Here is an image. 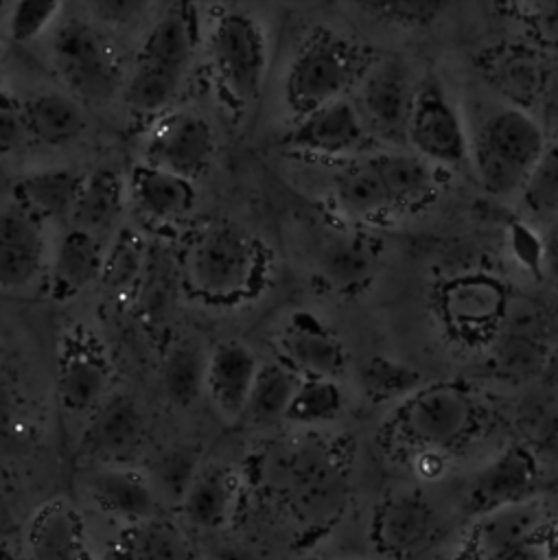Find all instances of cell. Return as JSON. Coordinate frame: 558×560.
Returning a JSON list of instances; mask_svg holds the SVG:
<instances>
[{"mask_svg": "<svg viewBox=\"0 0 558 560\" xmlns=\"http://www.w3.org/2000/svg\"><path fill=\"white\" fill-rule=\"evenodd\" d=\"M372 50L330 28L311 31L289 61L284 77V103L295 118L346 98L368 68L374 63Z\"/></svg>", "mask_w": 558, "mask_h": 560, "instance_id": "cell-1", "label": "cell"}, {"mask_svg": "<svg viewBox=\"0 0 558 560\" xmlns=\"http://www.w3.org/2000/svg\"><path fill=\"white\" fill-rule=\"evenodd\" d=\"M547 149L540 125L519 105L488 114L468 138V162L479 184L495 197L521 192Z\"/></svg>", "mask_w": 558, "mask_h": 560, "instance_id": "cell-2", "label": "cell"}, {"mask_svg": "<svg viewBox=\"0 0 558 560\" xmlns=\"http://www.w3.org/2000/svg\"><path fill=\"white\" fill-rule=\"evenodd\" d=\"M451 534V516L414 490L385 494L374 503L365 523V551L370 560H427Z\"/></svg>", "mask_w": 558, "mask_h": 560, "instance_id": "cell-3", "label": "cell"}, {"mask_svg": "<svg viewBox=\"0 0 558 560\" xmlns=\"http://www.w3.org/2000/svg\"><path fill=\"white\" fill-rule=\"evenodd\" d=\"M217 90L236 109L249 107L265 85L269 44L263 24L243 9L221 11L208 35Z\"/></svg>", "mask_w": 558, "mask_h": 560, "instance_id": "cell-4", "label": "cell"}, {"mask_svg": "<svg viewBox=\"0 0 558 560\" xmlns=\"http://www.w3.org/2000/svg\"><path fill=\"white\" fill-rule=\"evenodd\" d=\"M258 247L232 223H210L193 236L184 256V278L193 293L228 302L245 295L256 278Z\"/></svg>", "mask_w": 558, "mask_h": 560, "instance_id": "cell-5", "label": "cell"}, {"mask_svg": "<svg viewBox=\"0 0 558 560\" xmlns=\"http://www.w3.org/2000/svg\"><path fill=\"white\" fill-rule=\"evenodd\" d=\"M53 66L81 105L105 103L125 83L120 57L112 42L83 18L59 20L50 37Z\"/></svg>", "mask_w": 558, "mask_h": 560, "instance_id": "cell-6", "label": "cell"}, {"mask_svg": "<svg viewBox=\"0 0 558 560\" xmlns=\"http://www.w3.org/2000/svg\"><path fill=\"white\" fill-rule=\"evenodd\" d=\"M407 147L433 166H460L468 160V133L462 112L435 74H427L416 83Z\"/></svg>", "mask_w": 558, "mask_h": 560, "instance_id": "cell-7", "label": "cell"}, {"mask_svg": "<svg viewBox=\"0 0 558 560\" xmlns=\"http://www.w3.org/2000/svg\"><path fill=\"white\" fill-rule=\"evenodd\" d=\"M354 90V107L370 138H379L390 149H405L416 92L407 66L396 57H376Z\"/></svg>", "mask_w": 558, "mask_h": 560, "instance_id": "cell-8", "label": "cell"}, {"mask_svg": "<svg viewBox=\"0 0 558 560\" xmlns=\"http://www.w3.org/2000/svg\"><path fill=\"white\" fill-rule=\"evenodd\" d=\"M217 140L210 122L188 109L160 114L142 142V162L195 182L214 158Z\"/></svg>", "mask_w": 558, "mask_h": 560, "instance_id": "cell-9", "label": "cell"}, {"mask_svg": "<svg viewBox=\"0 0 558 560\" xmlns=\"http://www.w3.org/2000/svg\"><path fill=\"white\" fill-rule=\"evenodd\" d=\"M112 361L103 341L85 326H70L59 341L55 385L66 411L90 413L107 394Z\"/></svg>", "mask_w": 558, "mask_h": 560, "instance_id": "cell-10", "label": "cell"}, {"mask_svg": "<svg viewBox=\"0 0 558 560\" xmlns=\"http://www.w3.org/2000/svg\"><path fill=\"white\" fill-rule=\"evenodd\" d=\"M79 492L90 510L114 527L164 514L147 472L131 464H88L79 477Z\"/></svg>", "mask_w": 558, "mask_h": 560, "instance_id": "cell-11", "label": "cell"}, {"mask_svg": "<svg viewBox=\"0 0 558 560\" xmlns=\"http://www.w3.org/2000/svg\"><path fill=\"white\" fill-rule=\"evenodd\" d=\"M20 547L26 560H98L85 512L61 494L46 499L31 512Z\"/></svg>", "mask_w": 558, "mask_h": 560, "instance_id": "cell-12", "label": "cell"}, {"mask_svg": "<svg viewBox=\"0 0 558 560\" xmlns=\"http://www.w3.org/2000/svg\"><path fill=\"white\" fill-rule=\"evenodd\" d=\"M536 475V459L527 448H505L492 462L481 466L464 488L457 510L462 523L532 499Z\"/></svg>", "mask_w": 558, "mask_h": 560, "instance_id": "cell-13", "label": "cell"}, {"mask_svg": "<svg viewBox=\"0 0 558 560\" xmlns=\"http://www.w3.org/2000/svg\"><path fill=\"white\" fill-rule=\"evenodd\" d=\"M48 256V228L9 195L0 203V291L18 293L44 280Z\"/></svg>", "mask_w": 558, "mask_h": 560, "instance_id": "cell-14", "label": "cell"}, {"mask_svg": "<svg viewBox=\"0 0 558 560\" xmlns=\"http://www.w3.org/2000/svg\"><path fill=\"white\" fill-rule=\"evenodd\" d=\"M147 435L138 402L120 392L107 394L85 418L79 451L88 464H129Z\"/></svg>", "mask_w": 558, "mask_h": 560, "instance_id": "cell-15", "label": "cell"}, {"mask_svg": "<svg viewBox=\"0 0 558 560\" xmlns=\"http://www.w3.org/2000/svg\"><path fill=\"white\" fill-rule=\"evenodd\" d=\"M403 435L418 446V457L435 455L455 446L470 422L468 400L449 387H438L414 396L398 413Z\"/></svg>", "mask_w": 558, "mask_h": 560, "instance_id": "cell-16", "label": "cell"}, {"mask_svg": "<svg viewBox=\"0 0 558 560\" xmlns=\"http://www.w3.org/2000/svg\"><path fill=\"white\" fill-rule=\"evenodd\" d=\"M368 129L352 101L339 98L300 118L287 136L289 147L317 158H350L368 144Z\"/></svg>", "mask_w": 558, "mask_h": 560, "instance_id": "cell-17", "label": "cell"}, {"mask_svg": "<svg viewBox=\"0 0 558 560\" xmlns=\"http://www.w3.org/2000/svg\"><path fill=\"white\" fill-rule=\"evenodd\" d=\"M182 525L199 534H219L236 525L241 512V481L219 464L201 466L182 503Z\"/></svg>", "mask_w": 558, "mask_h": 560, "instance_id": "cell-18", "label": "cell"}, {"mask_svg": "<svg viewBox=\"0 0 558 560\" xmlns=\"http://www.w3.org/2000/svg\"><path fill=\"white\" fill-rule=\"evenodd\" d=\"M105 262V243L90 232L66 225L50 245L44 276L46 291L53 300L66 302L101 280Z\"/></svg>", "mask_w": 558, "mask_h": 560, "instance_id": "cell-19", "label": "cell"}, {"mask_svg": "<svg viewBox=\"0 0 558 560\" xmlns=\"http://www.w3.org/2000/svg\"><path fill=\"white\" fill-rule=\"evenodd\" d=\"M199 42L193 4H171L147 31L136 63L184 83Z\"/></svg>", "mask_w": 558, "mask_h": 560, "instance_id": "cell-20", "label": "cell"}, {"mask_svg": "<svg viewBox=\"0 0 558 560\" xmlns=\"http://www.w3.org/2000/svg\"><path fill=\"white\" fill-rule=\"evenodd\" d=\"M105 560H197V549L190 532L179 521L160 514L114 527Z\"/></svg>", "mask_w": 558, "mask_h": 560, "instance_id": "cell-21", "label": "cell"}, {"mask_svg": "<svg viewBox=\"0 0 558 560\" xmlns=\"http://www.w3.org/2000/svg\"><path fill=\"white\" fill-rule=\"evenodd\" d=\"M258 368L260 363L256 354L245 343L234 339L219 341L208 352L204 389L225 420H234L245 413Z\"/></svg>", "mask_w": 558, "mask_h": 560, "instance_id": "cell-22", "label": "cell"}, {"mask_svg": "<svg viewBox=\"0 0 558 560\" xmlns=\"http://www.w3.org/2000/svg\"><path fill=\"white\" fill-rule=\"evenodd\" d=\"M127 197L144 221L173 223L195 208L197 190L186 177L138 162L129 173Z\"/></svg>", "mask_w": 558, "mask_h": 560, "instance_id": "cell-23", "label": "cell"}, {"mask_svg": "<svg viewBox=\"0 0 558 560\" xmlns=\"http://www.w3.org/2000/svg\"><path fill=\"white\" fill-rule=\"evenodd\" d=\"M83 175L68 166H48L22 175L11 197L46 228H66L83 184Z\"/></svg>", "mask_w": 558, "mask_h": 560, "instance_id": "cell-24", "label": "cell"}, {"mask_svg": "<svg viewBox=\"0 0 558 560\" xmlns=\"http://www.w3.org/2000/svg\"><path fill=\"white\" fill-rule=\"evenodd\" d=\"M22 112L28 140L50 149L77 142L88 129L83 105L61 90H37L28 94L22 101Z\"/></svg>", "mask_w": 558, "mask_h": 560, "instance_id": "cell-25", "label": "cell"}, {"mask_svg": "<svg viewBox=\"0 0 558 560\" xmlns=\"http://www.w3.org/2000/svg\"><path fill=\"white\" fill-rule=\"evenodd\" d=\"M280 348L293 372L304 378H335L344 370V350L309 313H298L280 337Z\"/></svg>", "mask_w": 558, "mask_h": 560, "instance_id": "cell-26", "label": "cell"}, {"mask_svg": "<svg viewBox=\"0 0 558 560\" xmlns=\"http://www.w3.org/2000/svg\"><path fill=\"white\" fill-rule=\"evenodd\" d=\"M127 201V184L112 168H94L83 175L81 190L70 212L68 225L90 232L105 243V236L116 230Z\"/></svg>", "mask_w": 558, "mask_h": 560, "instance_id": "cell-27", "label": "cell"}, {"mask_svg": "<svg viewBox=\"0 0 558 560\" xmlns=\"http://www.w3.org/2000/svg\"><path fill=\"white\" fill-rule=\"evenodd\" d=\"M394 210H409L435 192V166L407 149H385L368 155Z\"/></svg>", "mask_w": 558, "mask_h": 560, "instance_id": "cell-28", "label": "cell"}, {"mask_svg": "<svg viewBox=\"0 0 558 560\" xmlns=\"http://www.w3.org/2000/svg\"><path fill=\"white\" fill-rule=\"evenodd\" d=\"M319 276L337 291H352L368 282L376 258L368 241L357 234H333L328 236L315 258Z\"/></svg>", "mask_w": 558, "mask_h": 560, "instance_id": "cell-29", "label": "cell"}, {"mask_svg": "<svg viewBox=\"0 0 558 560\" xmlns=\"http://www.w3.org/2000/svg\"><path fill=\"white\" fill-rule=\"evenodd\" d=\"M333 199L337 210L354 221L376 219L392 212V203L370 158H361L339 173L333 186Z\"/></svg>", "mask_w": 558, "mask_h": 560, "instance_id": "cell-30", "label": "cell"}, {"mask_svg": "<svg viewBox=\"0 0 558 560\" xmlns=\"http://www.w3.org/2000/svg\"><path fill=\"white\" fill-rule=\"evenodd\" d=\"M208 352L195 339H177L162 359V387L177 407H190L206 387Z\"/></svg>", "mask_w": 558, "mask_h": 560, "instance_id": "cell-31", "label": "cell"}, {"mask_svg": "<svg viewBox=\"0 0 558 560\" xmlns=\"http://www.w3.org/2000/svg\"><path fill=\"white\" fill-rule=\"evenodd\" d=\"M300 381V374L289 365L260 363L245 405V413L256 424H271L280 418H287Z\"/></svg>", "mask_w": 558, "mask_h": 560, "instance_id": "cell-32", "label": "cell"}, {"mask_svg": "<svg viewBox=\"0 0 558 560\" xmlns=\"http://www.w3.org/2000/svg\"><path fill=\"white\" fill-rule=\"evenodd\" d=\"M201 462L195 448L190 446H171L160 451L147 468H142L160 499L162 505H179L186 490L190 488L195 475L199 472Z\"/></svg>", "mask_w": 558, "mask_h": 560, "instance_id": "cell-33", "label": "cell"}, {"mask_svg": "<svg viewBox=\"0 0 558 560\" xmlns=\"http://www.w3.org/2000/svg\"><path fill=\"white\" fill-rule=\"evenodd\" d=\"M147 262L144 243L131 230H120L109 247H105V262L101 282L123 295L136 289L138 280H142V267Z\"/></svg>", "mask_w": 558, "mask_h": 560, "instance_id": "cell-34", "label": "cell"}, {"mask_svg": "<svg viewBox=\"0 0 558 560\" xmlns=\"http://www.w3.org/2000/svg\"><path fill=\"white\" fill-rule=\"evenodd\" d=\"M359 383L372 400H394L414 394L420 385V374L400 361L370 357L359 370Z\"/></svg>", "mask_w": 558, "mask_h": 560, "instance_id": "cell-35", "label": "cell"}, {"mask_svg": "<svg viewBox=\"0 0 558 560\" xmlns=\"http://www.w3.org/2000/svg\"><path fill=\"white\" fill-rule=\"evenodd\" d=\"M341 389L333 378H302L287 418L298 424L328 422L341 411Z\"/></svg>", "mask_w": 558, "mask_h": 560, "instance_id": "cell-36", "label": "cell"}, {"mask_svg": "<svg viewBox=\"0 0 558 560\" xmlns=\"http://www.w3.org/2000/svg\"><path fill=\"white\" fill-rule=\"evenodd\" d=\"M63 4L57 0H22L7 13V35L15 44H28L57 26Z\"/></svg>", "mask_w": 558, "mask_h": 560, "instance_id": "cell-37", "label": "cell"}, {"mask_svg": "<svg viewBox=\"0 0 558 560\" xmlns=\"http://www.w3.org/2000/svg\"><path fill=\"white\" fill-rule=\"evenodd\" d=\"M521 197L530 212L558 219V144L545 149L540 162L523 186Z\"/></svg>", "mask_w": 558, "mask_h": 560, "instance_id": "cell-38", "label": "cell"}, {"mask_svg": "<svg viewBox=\"0 0 558 560\" xmlns=\"http://www.w3.org/2000/svg\"><path fill=\"white\" fill-rule=\"evenodd\" d=\"M495 83L499 90L512 98V105L523 103L534 96L538 88V63L527 52H508L495 63Z\"/></svg>", "mask_w": 558, "mask_h": 560, "instance_id": "cell-39", "label": "cell"}, {"mask_svg": "<svg viewBox=\"0 0 558 560\" xmlns=\"http://www.w3.org/2000/svg\"><path fill=\"white\" fill-rule=\"evenodd\" d=\"M372 15H379V20L394 22V24H405V26H422L431 24L444 9V2H433V0H396V2H370L363 4Z\"/></svg>", "mask_w": 558, "mask_h": 560, "instance_id": "cell-40", "label": "cell"}, {"mask_svg": "<svg viewBox=\"0 0 558 560\" xmlns=\"http://www.w3.org/2000/svg\"><path fill=\"white\" fill-rule=\"evenodd\" d=\"M31 142L26 133L22 98L0 90V158H11Z\"/></svg>", "mask_w": 558, "mask_h": 560, "instance_id": "cell-41", "label": "cell"}, {"mask_svg": "<svg viewBox=\"0 0 558 560\" xmlns=\"http://www.w3.org/2000/svg\"><path fill=\"white\" fill-rule=\"evenodd\" d=\"M508 245L514 260L532 276L545 273V241L523 221L508 223Z\"/></svg>", "mask_w": 558, "mask_h": 560, "instance_id": "cell-42", "label": "cell"}, {"mask_svg": "<svg viewBox=\"0 0 558 560\" xmlns=\"http://www.w3.org/2000/svg\"><path fill=\"white\" fill-rule=\"evenodd\" d=\"M144 2L138 0H94L85 2V11L107 24H127L144 11Z\"/></svg>", "mask_w": 558, "mask_h": 560, "instance_id": "cell-43", "label": "cell"}, {"mask_svg": "<svg viewBox=\"0 0 558 560\" xmlns=\"http://www.w3.org/2000/svg\"><path fill=\"white\" fill-rule=\"evenodd\" d=\"M545 241V271L558 282V230H554Z\"/></svg>", "mask_w": 558, "mask_h": 560, "instance_id": "cell-44", "label": "cell"}, {"mask_svg": "<svg viewBox=\"0 0 558 560\" xmlns=\"http://www.w3.org/2000/svg\"><path fill=\"white\" fill-rule=\"evenodd\" d=\"M9 392H7V383H4V374L0 368V438H7L9 433V424H11V411H9Z\"/></svg>", "mask_w": 558, "mask_h": 560, "instance_id": "cell-45", "label": "cell"}, {"mask_svg": "<svg viewBox=\"0 0 558 560\" xmlns=\"http://www.w3.org/2000/svg\"><path fill=\"white\" fill-rule=\"evenodd\" d=\"M0 560H26V556L20 547V540L18 542L0 540Z\"/></svg>", "mask_w": 558, "mask_h": 560, "instance_id": "cell-46", "label": "cell"}, {"mask_svg": "<svg viewBox=\"0 0 558 560\" xmlns=\"http://www.w3.org/2000/svg\"><path fill=\"white\" fill-rule=\"evenodd\" d=\"M330 560H370L365 556H341V558H330Z\"/></svg>", "mask_w": 558, "mask_h": 560, "instance_id": "cell-47", "label": "cell"}]
</instances>
